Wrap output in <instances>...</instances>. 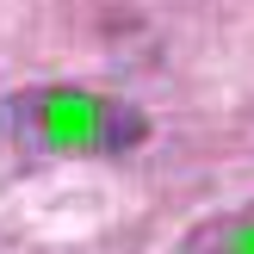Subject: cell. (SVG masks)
I'll return each mask as SVG.
<instances>
[{
  "mask_svg": "<svg viewBox=\"0 0 254 254\" xmlns=\"http://www.w3.org/2000/svg\"><path fill=\"white\" fill-rule=\"evenodd\" d=\"M174 254H254V205L205 217L198 230H186V242Z\"/></svg>",
  "mask_w": 254,
  "mask_h": 254,
  "instance_id": "obj_2",
  "label": "cell"
},
{
  "mask_svg": "<svg viewBox=\"0 0 254 254\" xmlns=\"http://www.w3.org/2000/svg\"><path fill=\"white\" fill-rule=\"evenodd\" d=\"M0 136L25 155H124L149 136V118L87 87H25L0 99Z\"/></svg>",
  "mask_w": 254,
  "mask_h": 254,
  "instance_id": "obj_1",
  "label": "cell"
}]
</instances>
